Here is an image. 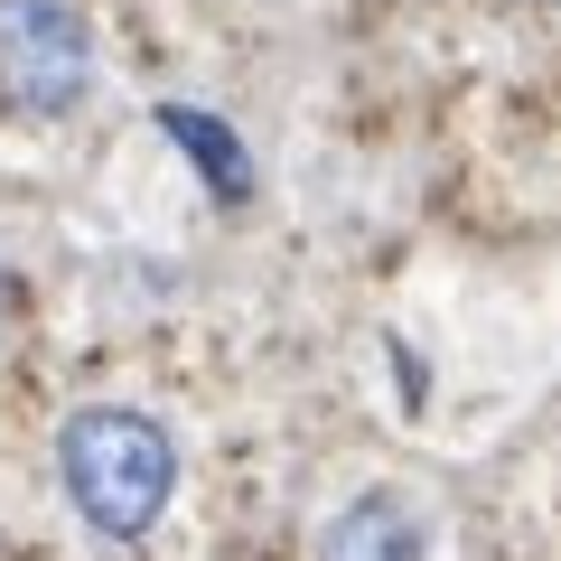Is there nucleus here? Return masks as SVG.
<instances>
[{"instance_id": "nucleus-2", "label": "nucleus", "mask_w": 561, "mask_h": 561, "mask_svg": "<svg viewBox=\"0 0 561 561\" xmlns=\"http://www.w3.org/2000/svg\"><path fill=\"white\" fill-rule=\"evenodd\" d=\"M103 57H94V20L76 0H0V94L28 122H66L84 113Z\"/></svg>"}, {"instance_id": "nucleus-1", "label": "nucleus", "mask_w": 561, "mask_h": 561, "mask_svg": "<svg viewBox=\"0 0 561 561\" xmlns=\"http://www.w3.org/2000/svg\"><path fill=\"white\" fill-rule=\"evenodd\" d=\"M57 486L94 542H150L169 496H179V440L160 412L84 402L57 421Z\"/></svg>"}, {"instance_id": "nucleus-3", "label": "nucleus", "mask_w": 561, "mask_h": 561, "mask_svg": "<svg viewBox=\"0 0 561 561\" xmlns=\"http://www.w3.org/2000/svg\"><path fill=\"white\" fill-rule=\"evenodd\" d=\"M319 561H431V524L402 486H365L319 524Z\"/></svg>"}, {"instance_id": "nucleus-4", "label": "nucleus", "mask_w": 561, "mask_h": 561, "mask_svg": "<svg viewBox=\"0 0 561 561\" xmlns=\"http://www.w3.org/2000/svg\"><path fill=\"white\" fill-rule=\"evenodd\" d=\"M160 131L187 150V169H197L206 187H216L225 206H243L253 197V160H243V140H234V122H216V113H197V103H160Z\"/></svg>"}]
</instances>
